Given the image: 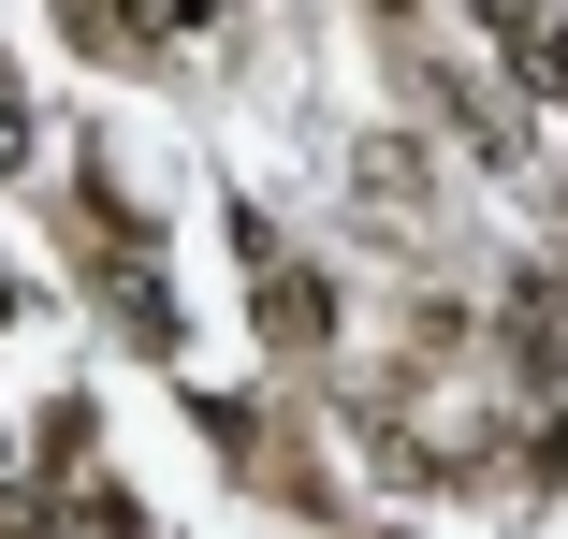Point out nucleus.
I'll list each match as a JSON object with an SVG mask.
<instances>
[{"mask_svg":"<svg viewBox=\"0 0 568 539\" xmlns=\"http://www.w3.org/2000/svg\"><path fill=\"white\" fill-rule=\"evenodd\" d=\"M525 44H539V73H554V102H568V16H554V30H525Z\"/></svg>","mask_w":568,"mask_h":539,"instance_id":"1","label":"nucleus"}]
</instances>
